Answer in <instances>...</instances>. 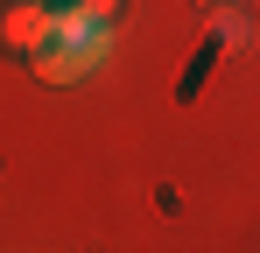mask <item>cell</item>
<instances>
[{
    "label": "cell",
    "mask_w": 260,
    "mask_h": 253,
    "mask_svg": "<svg viewBox=\"0 0 260 253\" xmlns=\"http://www.w3.org/2000/svg\"><path fill=\"white\" fill-rule=\"evenodd\" d=\"M71 7H85L91 21H113V7H120V0H71Z\"/></svg>",
    "instance_id": "cell-4"
},
{
    "label": "cell",
    "mask_w": 260,
    "mask_h": 253,
    "mask_svg": "<svg viewBox=\"0 0 260 253\" xmlns=\"http://www.w3.org/2000/svg\"><path fill=\"white\" fill-rule=\"evenodd\" d=\"M0 36L14 42V49H43L56 36V14H49V0H28V7H0Z\"/></svg>",
    "instance_id": "cell-2"
},
{
    "label": "cell",
    "mask_w": 260,
    "mask_h": 253,
    "mask_svg": "<svg viewBox=\"0 0 260 253\" xmlns=\"http://www.w3.org/2000/svg\"><path fill=\"white\" fill-rule=\"evenodd\" d=\"M49 7H63V0H49Z\"/></svg>",
    "instance_id": "cell-5"
},
{
    "label": "cell",
    "mask_w": 260,
    "mask_h": 253,
    "mask_svg": "<svg viewBox=\"0 0 260 253\" xmlns=\"http://www.w3.org/2000/svg\"><path fill=\"white\" fill-rule=\"evenodd\" d=\"M211 36L225 42V49H246V42H253V28H246V21H232V14H218V21H211Z\"/></svg>",
    "instance_id": "cell-3"
},
{
    "label": "cell",
    "mask_w": 260,
    "mask_h": 253,
    "mask_svg": "<svg viewBox=\"0 0 260 253\" xmlns=\"http://www.w3.org/2000/svg\"><path fill=\"white\" fill-rule=\"evenodd\" d=\"M204 7H218V0H204Z\"/></svg>",
    "instance_id": "cell-6"
},
{
    "label": "cell",
    "mask_w": 260,
    "mask_h": 253,
    "mask_svg": "<svg viewBox=\"0 0 260 253\" xmlns=\"http://www.w3.org/2000/svg\"><path fill=\"white\" fill-rule=\"evenodd\" d=\"M106 49H113V28L63 0V7H56V36L36 49V78H43V84H71V78H85Z\"/></svg>",
    "instance_id": "cell-1"
}]
</instances>
